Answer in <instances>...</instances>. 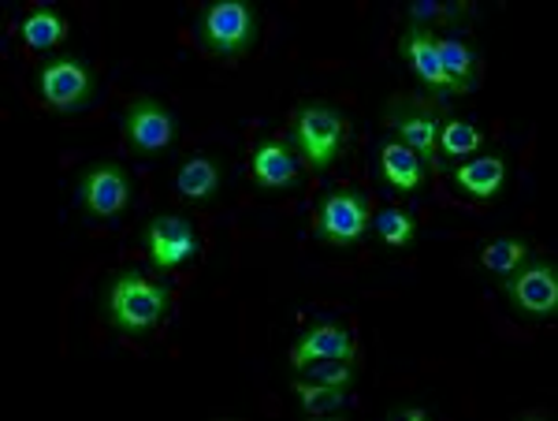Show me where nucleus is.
I'll return each mask as SVG.
<instances>
[{"mask_svg":"<svg viewBox=\"0 0 558 421\" xmlns=\"http://www.w3.org/2000/svg\"><path fill=\"white\" fill-rule=\"evenodd\" d=\"M168 310H172V288L134 265L112 268L97 284V313L116 336H153L165 325Z\"/></svg>","mask_w":558,"mask_h":421,"instance_id":"nucleus-1","label":"nucleus"},{"mask_svg":"<svg viewBox=\"0 0 558 421\" xmlns=\"http://www.w3.org/2000/svg\"><path fill=\"white\" fill-rule=\"evenodd\" d=\"M287 146L302 160L310 172H328L350 154V139H354V123L350 112L336 101L324 97H310L299 101L291 112V128H287Z\"/></svg>","mask_w":558,"mask_h":421,"instance_id":"nucleus-2","label":"nucleus"},{"mask_svg":"<svg viewBox=\"0 0 558 421\" xmlns=\"http://www.w3.org/2000/svg\"><path fill=\"white\" fill-rule=\"evenodd\" d=\"M34 94L41 105L57 116H78L94 109L97 89H101V75L89 64L83 52H49L34 64Z\"/></svg>","mask_w":558,"mask_h":421,"instance_id":"nucleus-3","label":"nucleus"},{"mask_svg":"<svg viewBox=\"0 0 558 421\" xmlns=\"http://www.w3.org/2000/svg\"><path fill=\"white\" fill-rule=\"evenodd\" d=\"M260 38V15L250 0H209L194 15V41L205 57L242 60Z\"/></svg>","mask_w":558,"mask_h":421,"instance_id":"nucleus-4","label":"nucleus"},{"mask_svg":"<svg viewBox=\"0 0 558 421\" xmlns=\"http://www.w3.org/2000/svg\"><path fill=\"white\" fill-rule=\"evenodd\" d=\"M502 299L514 317L551 321L558 313V265L547 254H529L514 273L502 276Z\"/></svg>","mask_w":558,"mask_h":421,"instance_id":"nucleus-5","label":"nucleus"},{"mask_svg":"<svg viewBox=\"0 0 558 421\" xmlns=\"http://www.w3.org/2000/svg\"><path fill=\"white\" fill-rule=\"evenodd\" d=\"M447 112L451 109L428 94H391L380 120L395 139L417 149L432 165V172H436V139H439V123L447 120Z\"/></svg>","mask_w":558,"mask_h":421,"instance_id":"nucleus-6","label":"nucleus"},{"mask_svg":"<svg viewBox=\"0 0 558 421\" xmlns=\"http://www.w3.org/2000/svg\"><path fill=\"white\" fill-rule=\"evenodd\" d=\"M368 220H373L368 191L354 183L331 187L320 194L317 213H313V236L324 246H354L368 236Z\"/></svg>","mask_w":558,"mask_h":421,"instance_id":"nucleus-7","label":"nucleus"},{"mask_svg":"<svg viewBox=\"0 0 558 421\" xmlns=\"http://www.w3.org/2000/svg\"><path fill=\"white\" fill-rule=\"evenodd\" d=\"M75 199L97 220H112L131 209L134 202V176L123 160H89L75 176Z\"/></svg>","mask_w":558,"mask_h":421,"instance_id":"nucleus-8","label":"nucleus"},{"mask_svg":"<svg viewBox=\"0 0 558 421\" xmlns=\"http://www.w3.org/2000/svg\"><path fill=\"white\" fill-rule=\"evenodd\" d=\"M142 250L157 273H175L202 254V231L186 213L165 209L142 224Z\"/></svg>","mask_w":558,"mask_h":421,"instance_id":"nucleus-9","label":"nucleus"},{"mask_svg":"<svg viewBox=\"0 0 558 421\" xmlns=\"http://www.w3.org/2000/svg\"><path fill=\"white\" fill-rule=\"evenodd\" d=\"M120 134L131 154L138 157H160L175 146L179 139V116L168 109L160 97L138 94L123 105L120 112Z\"/></svg>","mask_w":558,"mask_h":421,"instance_id":"nucleus-10","label":"nucleus"},{"mask_svg":"<svg viewBox=\"0 0 558 421\" xmlns=\"http://www.w3.org/2000/svg\"><path fill=\"white\" fill-rule=\"evenodd\" d=\"M399 60L407 64L413 75H417V83L425 86L428 97H436V101H451L454 94V83L447 79L444 71V60H439V49H436V31H428V26H417V23H407L399 34Z\"/></svg>","mask_w":558,"mask_h":421,"instance_id":"nucleus-11","label":"nucleus"},{"mask_svg":"<svg viewBox=\"0 0 558 421\" xmlns=\"http://www.w3.org/2000/svg\"><path fill=\"white\" fill-rule=\"evenodd\" d=\"M447 172H451L454 194H462V199H470V202H495L507 191V154H502V146H495V142H488L481 154L458 160Z\"/></svg>","mask_w":558,"mask_h":421,"instance_id":"nucleus-12","label":"nucleus"},{"mask_svg":"<svg viewBox=\"0 0 558 421\" xmlns=\"http://www.w3.org/2000/svg\"><path fill=\"white\" fill-rule=\"evenodd\" d=\"M302 176H305V168H302V160L294 157V149L287 146V139L265 134V139L254 142V149H250V179H254L257 191L287 194L302 183Z\"/></svg>","mask_w":558,"mask_h":421,"instance_id":"nucleus-13","label":"nucleus"},{"mask_svg":"<svg viewBox=\"0 0 558 421\" xmlns=\"http://www.w3.org/2000/svg\"><path fill=\"white\" fill-rule=\"evenodd\" d=\"M373 176L380 179L391 194H417V191H425L432 165L417 154V149L391 134V139H380V146H376Z\"/></svg>","mask_w":558,"mask_h":421,"instance_id":"nucleus-14","label":"nucleus"},{"mask_svg":"<svg viewBox=\"0 0 558 421\" xmlns=\"http://www.w3.org/2000/svg\"><path fill=\"white\" fill-rule=\"evenodd\" d=\"M287 358H291V373H299L310 362H320V358H357V344L343 321L317 317L302 328Z\"/></svg>","mask_w":558,"mask_h":421,"instance_id":"nucleus-15","label":"nucleus"},{"mask_svg":"<svg viewBox=\"0 0 558 421\" xmlns=\"http://www.w3.org/2000/svg\"><path fill=\"white\" fill-rule=\"evenodd\" d=\"M436 49L439 60H444L447 79L454 83V94H476L484 83V57L470 41V31L465 26H444V31H436Z\"/></svg>","mask_w":558,"mask_h":421,"instance_id":"nucleus-16","label":"nucleus"},{"mask_svg":"<svg viewBox=\"0 0 558 421\" xmlns=\"http://www.w3.org/2000/svg\"><path fill=\"white\" fill-rule=\"evenodd\" d=\"M223 179H228V165L220 160V154L202 149V154H191L175 168V194L197 205L216 202L223 191Z\"/></svg>","mask_w":558,"mask_h":421,"instance_id":"nucleus-17","label":"nucleus"},{"mask_svg":"<svg viewBox=\"0 0 558 421\" xmlns=\"http://www.w3.org/2000/svg\"><path fill=\"white\" fill-rule=\"evenodd\" d=\"M488 146V134H484L470 116H454L447 112V120L439 123V139H436V172H447L458 160L481 154Z\"/></svg>","mask_w":558,"mask_h":421,"instance_id":"nucleus-18","label":"nucleus"},{"mask_svg":"<svg viewBox=\"0 0 558 421\" xmlns=\"http://www.w3.org/2000/svg\"><path fill=\"white\" fill-rule=\"evenodd\" d=\"M368 231H373L376 243L387 246V250H410L421 239V220H417V213H410V209L384 205V209L373 213Z\"/></svg>","mask_w":558,"mask_h":421,"instance_id":"nucleus-19","label":"nucleus"},{"mask_svg":"<svg viewBox=\"0 0 558 421\" xmlns=\"http://www.w3.org/2000/svg\"><path fill=\"white\" fill-rule=\"evenodd\" d=\"M529 254H533V243H529V236L502 231V236H492L488 243L481 246V268L502 280V276L514 273V268L525 262Z\"/></svg>","mask_w":558,"mask_h":421,"instance_id":"nucleus-20","label":"nucleus"},{"mask_svg":"<svg viewBox=\"0 0 558 421\" xmlns=\"http://www.w3.org/2000/svg\"><path fill=\"white\" fill-rule=\"evenodd\" d=\"M68 38V15L57 4H41L34 8L23 20V41L38 52H52L57 45H64Z\"/></svg>","mask_w":558,"mask_h":421,"instance_id":"nucleus-21","label":"nucleus"},{"mask_svg":"<svg viewBox=\"0 0 558 421\" xmlns=\"http://www.w3.org/2000/svg\"><path fill=\"white\" fill-rule=\"evenodd\" d=\"M291 396H294V402H299L302 414H313V418L339 414V410H347V388L299 377V373H294V381H291Z\"/></svg>","mask_w":558,"mask_h":421,"instance_id":"nucleus-22","label":"nucleus"},{"mask_svg":"<svg viewBox=\"0 0 558 421\" xmlns=\"http://www.w3.org/2000/svg\"><path fill=\"white\" fill-rule=\"evenodd\" d=\"M473 15L470 0H410L407 23L428 26V31H444V26H458Z\"/></svg>","mask_w":558,"mask_h":421,"instance_id":"nucleus-23","label":"nucleus"},{"mask_svg":"<svg viewBox=\"0 0 558 421\" xmlns=\"http://www.w3.org/2000/svg\"><path fill=\"white\" fill-rule=\"evenodd\" d=\"M299 377L320 381V384H336V388H354L357 381V362L354 358H320V362H310L305 370H299Z\"/></svg>","mask_w":558,"mask_h":421,"instance_id":"nucleus-24","label":"nucleus"},{"mask_svg":"<svg viewBox=\"0 0 558 421\" xmlns=\"http://www.w3.org/2000/svg\"><path fill=\"white\" fill-rule=\"evenodd\" d=\"M391 418H413V421H421V418H428V410L425 407H395Z\"/></svg>","mask_w":558,"mask_h":421,"instance_id":"nucleus-25","label":"nucleus"}]
</instances>
